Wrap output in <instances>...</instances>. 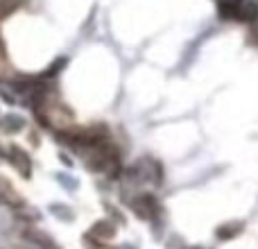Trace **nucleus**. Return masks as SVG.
<instances>
[{
	"mask_svg": "<svg viewBox=\"0 0 258 249\" xmlns=\"http://www.w3.org/2000/svg\"><path fill=\"white\" fill-rule=\"evenodd\" d=\"M23 125H25V120H23L21 116H14V113H9V116H3V118H0V127H3V132H7V134L21 132Z\"/></svg>",
	"mask_w": 258,
	"mask_h": 249,
	"instance_id": "nucleus-8",
	"label": "nucleus"
},
{
	"mask_svg": "<svg viewBox=\"0 0 258 249\" xmlns=\"http://www.w3.org/2000/svg\"><path fill=\"white\" fill-rule=\"evenodd\" d=\"M129 206H132V211L141 220H159L161 215H163V206H161V202L156 200V195H152V193H141V195H136L134 200H129Z\"/></svg>",
	"mask_w": 258,
	"mask_h": 249,
	"instance_id": "nucleus-1",
	"label": "nucleus"
},
{
	"mask_svg": "<svg viewBox=\"0 0 258 249\" xmlns=\"http://www.w3.org/2000/svg\"><path fill=\"white\" fill-rule=\"evenodd\" d=\"M118 249H136V247H134V245H132V242H125V245H120V247H118Z\"/></svg>",
	"mask_w": 258,
	"mask_h": 249,
	"instance_id": "nucleus-13",
	"label": "nucleus"
},
{
	"mask_svg": "<svg viewBox=\"0 0 258 249\" xmlns=\"http://www.w3.org/2000/svg\"><path fill=\"white\" fill-rule=\"evenodd\" d=\"M7 159L12 161V165L23 174V177H30L32 174V161H30V154H27L23 147H16V145H9L7 150Z\"/></svg>",
	"mask_w": 258,
	"mask_h": 249,
	"instance_id": "nucleus-2",
	"label": "nucleus"
},
{
	"mask_svg": "<svg viewBox=\"0 0 258 249\" xmlns=\"http://www.w3.org/2000/svg\"><path fill=\"white\" fill-rule=\"evenodd\" d=\"M168 249H181V238L174 236L172 240H168Z\"/></svg>",
	"mask_w": 258,
	"mask_h": 249,
	"instance_id": "nucleus-12",
	"label": "nucleus"
},
{
	"mask_svg": "<svg viewBox=\"0 0 258 249\" xmlns=\"http://www.w3.org/2000/svg\"><path fill=\"white\" fill-rule=\"evenodd\" d=\"M256 18H258V7H256V3H251V0H238L236 18H233V21H240V23H254Z\"/></svg>",
	"mask_w": 258,
	"mask_h": 249,
	"instance_id": "nucleus-6",
	"label": "nucleus"
},
{
	"mask_svg": "<svg viewBox=\"0 0 258 249\" xmlns=\"http://www.w3.org/2000/svg\"><path fill=\"white\" fill-rule=\"evenodd\" d=\"M0 200L7 202V204L14 206V209H18V206L25 204V202H23V197H21V193L14 191V186L5 177H0Z\"/></svg>",
	"mask_w": 258,
	"mask_h": 249,
	"instance_id": "nucleus-5",
	"label": "nucleus"
},
{
	"mask_svg": "<svg viewBox=\"0 0 258 249\" xmlns=\"http://www.w3.org/2000/svg\"><path fill=\"white\" fill-rule=\"evenodd\" d=\"M188 249H202V247H188Z\"/></svg>",
	"mask_w": 258,
	"mask_h": 249,
	"instance_id": "nucleus-14",
	"label": "nucleus"
},
{
	"mask_svg": "<svg viewBox=\"0 0 258 249\" xmlns=\"http://www.w3.org/2000/svg\"><path fill=\"white\" fill-rule=\"evenodd\" d=\"M245 231V224L240 222V220H233V222H227L222 224V227H218V231H215V236H218V240H231V238H236L238 233Z\"/></svg>",
	"mask_w": 258,
	"mask_h": 249,
	"instance_id": "nucleus-7",
	"label": "nucleus"
},
{
	"mask_svg": "<svg viewBox=\"0 0 258 249\" xmlns=\"http://www.w3.org/2000/svg\"><path fill=\"white\" fill-rule=\"evenodd\" d=\"M57 179H59V183H61L63 188H68V191H75L77 188V181L73 177H68V174H57Z\"/></svg>",
	"mask_w": 258,
	"mask_h": 249,
	"instance_id": "nucleus-10",
	"label": "nucleus"
},
{
	"mask_svg": "<svg viewBox=\"0 0 258 249\" xmlns=\"http://www.w3.org/2000/svg\"><path fill=\"white\" fill-rule=\"evenodd\" d=\"M86 236H91L98 242H109L113 236H116V224H113L111 220H98Z\"/></svg>",
	"mask_w": 258,
	"mask_h": 249,
	"instance_id": "nucleus-3",
	"label": "nucleus"
},
{
	"mask_svg": "<svg viewBox=\"0 0 258 249\" xmlns=\"http://www.w3.org/2000/svg\"><path fill=\"white\" fill-rule=\"evenodd\" d=\"M104 209H107L109 213H111L113 218H116V220H118V222H120V224H125V218H122V213H120V211H118V209H113L111 204H104Z\"/></svg>",
	"mask_w": 258,
	"mask_h": 249,
	"instance_id": "nucleus-11",
	"label": "nucleus"
},
{
	"mask_svg": "<svg viewBox=\"0 0 258 249\" xmlns=\"http://www.w3.org/2000/svg\"><path fill=\"white\" fill-rule=\"evenodd\" d=\"M50 211H52L59 220H63V222H73V218H75L73 209L71 206H66V204H50Z\"/></svg>",
	"mask_w": 258,
	"mask_h": 249,
	"instance_id": "nucleus-9",
	"label": "nucleus"
},
{
	"mask_svg": "<svg viewBox=\"0 0 258 249\" xmlns=\"http://www.w3.org/2000/svg\"><path fill=\"white\" fill-rule=\"evenodd\" d=\"M25 240H30L34 247H39V249H59L57 245H54V240L48 236L45 231H39V229H25Z\"/></svg>",
	"mask_w": 258,
	"mask_h": 249,
	"instance_id": "nucleus-4",
	"label": "nucleus"
}]
</instances>
